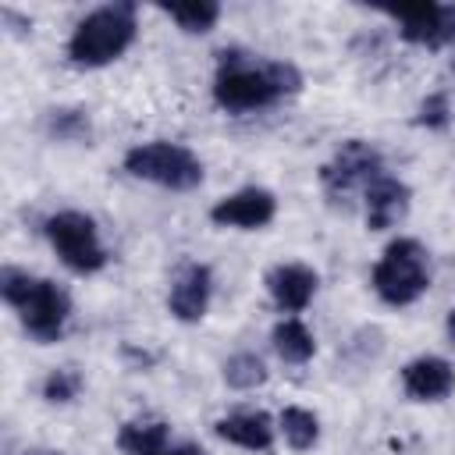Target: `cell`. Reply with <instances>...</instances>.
Instances as JSON below:
<instances>
[{"mask_svg":"<svg viewBox=\"0 0 455 455\" xmlns=\"http://www.w3.org/2000/svg\"><path fill=\"white\" fill-rule=\"evenodd\" d=\"M299 89H302V75L295 64L256 60L252 53H242V50H220L213 100L228 114H249V110L270 107Z\"/></svg>","mask_w":455,"mask_h":455,"instance_id":"1","label":"cell"},{"mask_svg":"<svg viewBox=\"0 0 455 455\" xmlns=\"http://www.w3.org/2000/svg\"><path fill=\"white\" fill-rule=\"evenodd\" d=\"M0 295L7 306L18 309L21 327L39 345H50L64 334L68 316H71V299L60 284H53L46 277H32L18 267H4L0 270Z\"/></svg>","mask_w":455,"mask_h":455,"instance_id":"2","label":"cell"},{"mask_svg":"<svg viewBox=\"0 0 455 455\" xmlns=\"http://www.w3.org/2000/svg\"><path fill=\"white\" fill-rule=\"evenodd\" d=\"M135 32H139L135 4L121 0V4L96 7L75 25L68 39V57L78 68H103L135 43Z\"/></svg>","mask_w":455,"mask_h":455,"instance_id":"3","label":"cell"},{"mask_svg":"<svg viewBox=\"0 0 455 455\" xmlns=\"http://www.w3.org/2000/svg\"><path fill=\"white\" fill-rule=\"evenodd\" d=\"M370 284L380 295V302H387V306H409V302H416L430 288V259H427V249L416 238H395L380 252Z\"/></svg>","mask_w":455,"mask_h":455,"instance_id":"4","label":"cell"},{"mask_svg":"<svg viewBox=\"0 0 455 455\" xmlns=\"http://www.w3.org/2000/svg\"><path fill=\"white\" fill-rule=\"evenodd\" d=\"M124 171L132 178L153 181L171 192H192L203 185V164L192 149L178 142H142L124 153Z\"/></svg>","mask_w":455,"mask_h":455,"instance_id":"5","label":"cell"},{"mask_svg":"<svg viewBox=\"0 0 455 455\" xmlns=\"http://www.w3.org/2000/svg\"><path fill=\"white\" fill-rule=\"evenodd\" d=\"M46 238L57 249V256L64 259V267H71L75 274H96L107 267V249L96 235L92 217L78 213V210H60L46 220Z\"/></svg>","mask_w":455,"mask_h":455,"instance_id":"6","label":"cell"},{"mask_svg":"<svg viewBox=\"0 0 455 455\" xmlns=\"http://www.w3.org/2000/svg\"><path fill=\"white\" fill-rule=\"evenodd\" d=\"M377 174H384V160L380 153L363 142V139H348L323 167H320V185L331 199H345L355 188H366Z\"/></svg>","mask_w":455,"mask_h":455,"instance_id":"7","label":"cell"},{"mask_svg":"<svg viewBox=\"0 0 455 455\" xmlns=\"http://www.w3.org/2000/svg\"><path fill=\"white\" fill-rule=\"evenodd\" d=\"M387 14L398 21L402 39L416 46L427 50L455 46V4H412V7H395Z\"/></svg>","mask_w":455,"mask_h":455,"instance_id":"8","label":"cell"},{"mask_svg":"<svg viewBox=\"0 0 455 455\" xmlns=\"http://www.w3.org/2000/svg\"><path fill=\"white\" fill-rule=\"evenodd\" d=\"M274 213H277V199H274V192L249 185V188H238V192L217 199L213 210H210V220L220 224V228H242V231H252V228L270 224Z\"/></svg>","mask_w":455,"mask_h":455,"instance_id":"9","label":"cell"},{"mask_svg":"<svg viewBox=\"0 0 455 455\" xmlns=\"http://www.w3.org/2000/svg\"><path fill=\"white\" fill-rule=\"evenodd\" d=\"M210 291H213L210 267H203V263H185V267L174 274V281H171V295H167L171 316H178L181 323L203 320V313H206V306H210Z\"/></svg>","mask_w":455,"mask_h":455,"instance_id":"10","label":"cell"},{"mask_svg":"<svg viewBox=\"0 0 455 455\" xmlns=\"http://www.w3.org/2000/svg\"><path fill=\"white\" fill-rule=\"evenodd\" d=\"M363 199H366V228L370 231H387L409 213V185L391 174H377L363 188Z\"/></svg>","mask_w":455,"mask_h":455,"instance_id":"11","label":"cell"},{"mask_svg":"<svg viewBox=\"0 0 455 455\" xmlns=\"http://www.w3.org/2000/svg\"><path fill=\"white\" fill-rule=\"evenodd\" d=\"M402 387L412 402H441L455 387V370L441 355H419L402 366Z\"/></svg>","mask_w":455,"mask_h":455,"instance_id":"12","label":"cell"},{"mask_svg":"<svg viewBox=\"0 0 455 455\" xmlns=\"http://www.w3.org/2000/svg\"><path fill=\"white\" fill-rule=\"evenodd\" d=\"M267 291L281 313H299L316 291V270H309L306 263H277L267 274Z\"/></svg>","mask_w":455,"mask_h":455,"instance_id":"13","label":"cell"},{"mask_svg":"<svg viewBox=\"0 0 455 455\" xmlns=\"http://www.w3.org/2000/svg\"><path fill=\"white\" fill-rule=\"evenodd\" d=\"M217 437L249 448V451H267L274 444V423L267 412H231L224 419H217Z\"/></svg>","mask_w":455,"mask_h":455,"instance_id":"14","label":"cell"},{"mask_svg":"<svg viewBox=\"0 0 455 455\" xmlns=\"http://www.w3.org/2000/svg\"><path fill=\"white\" fill-rule=\"evenodd\" d=\"M171 430L164 419H132L117 430V448L124 455H164Z\"/></svg>","mask_w":455,"mask_h":455,"instance_id":"15","label":"cell"},{"mask_svg":"<svg viewBox=\"0 0 455 455\" xmlns=\"http://www.w3.org/2000/svg\"><path fill=\"white\" fill-rule=\"evenodd\" d=\"M274 352H277L284 363L299 366V363H309V359H313L316 341H313V334H309V327H306L302 320L284 316V320L274 327Z\"/></svg>","mask_w":455,"mask_h":455,"instance_id":"16","label":"cell"},{"mask_svg":"<svg viewBox=\"0 0 455 455\" xmlns=\"http://www.w3.org/2000/svg\"><path fill=\"white\" fill-rule=\"evenodd\" d=\"M281 434L295 451H309L320 437V419H316V412H309L302 405H288L281 412Z\"/></svg>","mask_w":455,"mask_h":455,"instance_id":"17","label":"cell"},{"mask_svg":"<svg viewBox=\"0 0 455 455\" xmlns=\"http://www.w3.org/2000/svg\"><path fill=\"white\" fill-rule=\"evenodd\" d=\"M46 132L60 142H85L92 135V124H89V114L78 110V107H57L46 114Z\"/></svg>","mask_w":455,"mask_h":455,"instance_id":"18","label":"cell"},{"mask_svg":"<svg viewBox=\"0 0 455 455\" xmlns=\"http://www.w3.org/2000/svg\"><path fill=\"white\" fill-rule=\"evenodd\" d=\"M224 380L235 391H252V387H259L267 380V366H263V359L256 352H238V355H231L224 363Z\"/></svg>","mask_w":455,"mask_h":455,"instance_id":"19","label":"cell"},{"mask_svg":"<svg viewBox=\"0 0 455 455\" xmlns=\"http://www.w3.org/2000/svg\"><path fill=\"white\" fill-rule=\"evenodd\" d=\"M185 32H210L220 18V4L213 0H199V4H174V7H164Z\"/></svg>","mask_w":455,"mask_h":455,"instance_id":"20","label":"cell"},{"mask_svg":"<svg viewBox=\"0 0 455 455\" xmlns=\"http://www.w3.org/2000/svg\"><path fill=\"white\" fill-rule=\"evenodd\" d=\"M78 391H82V373L71 370V366L50 370V377L43 380V398L53 402V405H64V402L78 398Z\"/></svg>","mask_w":455,"mask_h":455,"instance_id":"21","label":"cell"},{"mask_svg":"<svg viewBox=\"0 0 455 455\" xmlns=\"http://www.w3.org/2000/svg\"><path fill=\"white\" fill-rule=\"evenodd\" d=\"M423 128H434V132H441V128H448V121H451V103H448V92H430L423 103H419V117H416Z\"/></svg>","mask_w":455,"mask_h":455,"instance_id":"22","label":"cell"},{"mask_svg":"<svg viewBox=\"0 0 455 455\" xmlns=\"http://www.w3.org/2000/svg\"><path fill=\"white\" fill-rule=\"evenodd\" d=\"M164 455H203L196 444H178V448H167Z\"/></svg>","mask_w":455,"mask_h":455,"instance_id":"23","label":"cell"},{"mask_svg":"<svg viewBox=\"0 0 455 455\" xmlns=\"http://www.w3.org/2000/svg\"><path fill=\"white\" fill-rule=\"evenodd\" d=\"M444 327H448V338H451V345H455V309L448 313V323H444Z\"/></svg>","mask_w":455,"mask_h":455,"instance_id":"24","label":"cell"},{"mask_svg":"<svg viewBox=\"0 0 455 455\" xmlns=\"http://www.w3.org/2000/svg\"><path fill=\"white\" fill-rule=\"evenodd\" d=\"M32 455H50V451H32Z\"/></svg>","mask_w":455,"mask_h":455,"instance_id":"25","label":"cell"}]
</instances>
